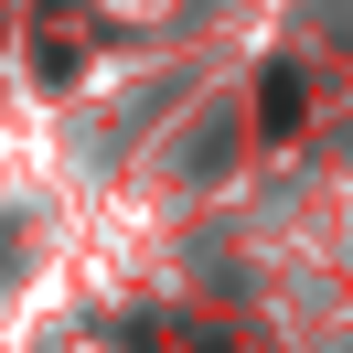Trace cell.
<instances>
[{
  "instance_id": "obj_1",
  "label": "cell",
  "mask_w": 353,
  "mask_h": 353,
  "mask_svg": "<svg viewBox=\"0 0 353 353\" xmlns=\"http://www.w3.org/2000/svg\"><path fill=\"white\" fill-rule=\"evenodd\" d=\"M257 129H268V139H289V129H300V75H289V65L257 86Z\"/></svg>"
},
{
  "instance_id": "obj_2",
  "label": "cell",
  "mask_w": 353,
  "mask_h": 353,
  "mask_svg": "<svg viewBox=\"0 0 353 353\" xmlns=\"http://www.w3.org/2000/svg\"><path fill=\"white\" fill-rule=\"evenodd\" d=\"M32 43H43V54H32L43 75H65V65H75V54H65V0H43V32H32Z\"/></svg>"
},
{
  "instance_id": "obj_3",
  "label": "cell",
  "mask_w": 353,
  "mask_h": 353,
  "mask_svg": "<svg viewBox=\"0 0 353 353\" xmlns=\"http://www.w3.org/2000/svg\"><path fill=\"white\" fill-rule=\"evenodd\" d=\"M193 353H225V343H193Z\"/></svg>"
}]
</instances>
